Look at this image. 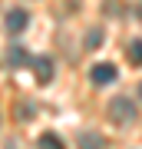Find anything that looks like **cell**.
I'll use <instances>...</instances> for the list:
<instances>
[{"mask_svg": "<svg viewBox=\"0 0 142 149\" xmlns=\"http://www.w3.org/2000/svg\"><path fill=\"white\" fill-rule=\"evenodd\" d=\"M109 119L119 123V126H129V123H136V103L129 100V96H116V100L109 103Z\"/></svg>", "mask_w": 142, "mask_h": 149, "instance_id": "cell-1", "label": "cell"}, {"mask_svg": "<svg viewBox=\"0 0 142 149\" xmlns=\"http://www.w3.org/2000/svg\"><path fill=\"white\" fill-rule=\"evenodd\" d=\"M89 76H93V83H96V86H106V83H112V80H116L119 73H116V66H112V63H96Z\"/></svg>", "mask_w": 142, "mask_h": 149, "instance_id": "cell-2", "label": "cell"}, {"mask_svg": "<svg viewBox=\"0 0 142 149\" xmlns=\"http://www.w3.org/2000/svg\"><path fill=\"white\" fill-rule=\"evenodd\" d=\"M33 76L40 83H50L53 80V60L50 56H33Z\"/></svg>", "mask_w": 142, "mask_h": 149, "instance_id": "cell-3", "label": "cell"}, {"mask_svg": "<svg viewBox=\"0 0 142 149\" xmlns=\"http://www.w3.org/2000/svg\"><path fill=\"white\" fill-rule=\"evenodd\" d=\"M26 23H30V13L20 10V7H13V10L7 13V30H10V33H20Z\"/></svg>", "mask_w": 142, "mask_h": 149, "instance_id": "cell-4", "label": "cell"}, {"mask_svg": "<svg viewBox=\"0 0 142 149\" xmlns=\"http://www.w3.org/2000/svg\"><path fill=\"white\" fill-rule=\"evenodd\" d=\"M7 63H10V66H23V63H30V56H26L23 47H10V50H7Z\"/></svg>", "mask_w": 142, "mask_h": 149, "instance_id": "cell-5", "label": "cell"}, {"mask_svg": "<svg viewBox=\"0 0 142 149\" xmlns=\"http://www.w3.org/2000/svg\"><path fill=\"white\" fill-rule=\"evenodd\" d=\"M79 149H103L99 133H79Z\"/></svg>", "mask_w": 142, "mask_h": 149, "instance_id": "cell-6", "label": "cell"}, {"mask_svg": "<svg viewBox=\"0 0 142 149\" xmlns=\"http://www.w3.org/2000/svg\"><path fill=\"white\" fill-rule=\"evenodd\" d=\"M37 149H63V139H60L56 133H43L40 143H37Z\"/></svg>", "mask_w": 142, "mask_h": 149, "instance_id": "cell-7", "label": "cell"}, {"mask_svg": "<svg viewBox=\"0 0 142 149\" xmlns=\"http://www.w3.org/2000/svg\"><path fill=\"white\" fill-rule=\"evenodd\" d=\"M129 60H132L136 66H142V40H136V43L129 47Z\"/></svg>", "mask_w": 142, "mask_h": 149, "instance_id": "cell-8", "label": "cell"}, {"mask_svg": "<svg viewBox=\"0 0 142 149\" xmlns=\"http://www.w3.org/2000/svg\"><path fill=\"white\" fill-rule=\"evenodd\" d=\"M99 40H103V33H99V30H89V43H86V47L96 50V47H99Z\"/></svg>", "mask_w": 142, "mask_h": 149, "instance_id": "cell-9", "label": "cell"}, {"mask_svg": "<svg viewBox=\"0 0 142 149\" xmlns=\"http://www.w3.org/2000/svg\"><path fill=\"white\" fill-rule=\"evenodd\" d=\"M139 93H142V90H139Z\"/></svg>", "mask_w": 142, "mask_h": 149, "instance_id": "cell-10", "label": "cell"}]
</instances>
